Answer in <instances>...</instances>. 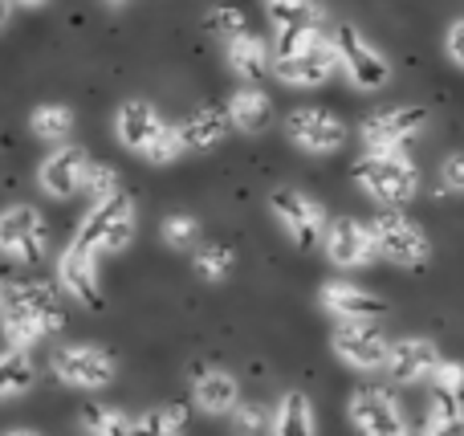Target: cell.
Wrapping results in <instances>:
<instances>
[{"instance_id":"cell-18","label":"cell","mask_w":464,"mask_h":436,"mask_svg":"<svg viewBox=\"0 0 464 436\" xmlns=\"http://www.w3.org/2000/svg\"><path fill=\"white\" fill-rule=\"evenodd\" d=\"M163 127H168V119H163L147 98H127V102L114 111V139L135 155H143L147 147L160 139Z\"/></svg>"},{"instance_id":"cell-34","label":"cell","mask_w":464,"mask_h":436,"mask_svg":"<svg viewBox=\"0 0 464 436\" xmlns=\"http://www.w3.org/2000/svg\"><path fill=\"white\" fill-rule=\"evenodd\" d=\"M119 192H122L119 168H114V163H94V168H90V179H86L90 204H102V200H111V196H119Z\"/></svg>"},{"instance_id":"cell-29","label":"cell","mask_w":464,"mask_h":436,"mask_svg":"<svg viewBox=\"0 0 464 436\" xmlns=\"http://www.w3.org/2000/svg\"><path fill=\"white\" fill-rule=\"evenodd\" d=\"M188 432V404L151 408L135 421V436H184Z\"/></svg>"},{"instance_id":"cell-21","label":"cell","mask_w":464,"mask_h":436,"mask_svg":"<svg viewBox=\"0 0 464 436\" xmlns=\"http://www.w3.org/2000/svg\"><path fill=\"white\" fill-rule=\"evenodd\" d=\"M225 106H228L232 127H237L240 135H261V131L273 127V98L265 94L261 86H253V82L232 90Z\"/></svg>"},{"instance_id":"cell-12","label":"cell","mask_w":464,"mask_h":436,"mask_svg":"<svg viewBox=\"0 0 464 436\" xmlns=\"http://www.w3.org/2000/svg\"><path fill=\"white\" fill-rule=\"evenodd\" d=\"M346 122L322 106H297L285 119V139L305 155H334L346 143Z\"/></svg>"},{"instance_id":"cell-17","label":"cell","mask_w":464,"mask_h":436,"mask_svg":"<svg viewBox=\"0 0 464 436\" xmlns=\"http://www.w3.org/2000/svg\"><path fill=\"white\" fill-rule=\"evenodd\" d=\"M440 347H436L432 339H395L392 351H387V367L383 372L392 375V383H403V388H411V383H432L436 367H440Z\"/></svg>"},{"instance_id":"cell-20","label":"cell","mask_w":464,"mask_h":436,"mask_svg":"<svg viewBox=\"0 0 464 436\" xmlns=\"http://www.w3.org/2000/svg\"><path fill=\"white\" fill-rule=\"evenodd\" d=\"M318 302L334 318H371V323H379V318L387 315V302L354 282H322Z\"/></svg>"},{"instance_id":"cell-32","label":"cell","mask_w":464,"mask_h":436,"mask_svg":"<svg viewBox=\"0 0 464 436\" xmlns=\"http://www.w3.org/2000/svg\"><path fill=\"white\" fill-rule=\"evenodd\" d=\"M184 155H188V143H184V135H179V122H168V127L160 131V139L143 151V160L151 163V168H168V163L184 160Z\"/></svg>"},{"instance_id":"cell-28","label":"cell","mask_w":464,"mask_h":436,"mask_svg":"<svg viewBox=\"0 0 464 436\" xmlns=\"http://www.w3.org/2000/svg\"><path fill=\"white\" fill-rule=\"evenodd\" d=\"M29 131L37 139H45V143H62V139L73 131V111L65 102H41V106H33Z\"/></svg>"},{"instance_id":"cell-6","label":"cell","mask_w":464,"mask_h":436,"mask_svg":"<svg viewBox=\"0 0 464 436\" xmlns=\"http://www.w3.org/2000/svg\"><path fill=\"white\" fill-rule=\"evenodd\" d=\"M371 228H375L379 257L383 261H392V266H400V269L428 266V257H432V241H428V233L408 217V212L383 208L375 220H371Z\"/></svg>"},{"instance_id":"cell-7","label":"cell","mask_w":464,"mask_h":436,"mask_svg":"<svg viewBox=\"0 0 464 436\" xmlns=\"http://www.w3.org/2000/svg\"><path fill=\"white\" fill-rule=\"evenodd\" d=\"M0 253L13 266H37L49 253V225L33 204H8L0 217Z\"/></svg>"},{"instance_id":"cell-33","label":"cell","mask_w":464,"mask_h":436,"mask_svg":"<svg viewBox=\"0 0 464 436\" xmlns=\"http://www.w3.org/2000/svg\"><path fill=\"white\" fill-rule=\"evenodd\" d=\"M160 237L171 249H196V245H200V220L188 217V212H171L160 225Z\"/></svg>"},{"instance_id":"cell-24","label":"cell","mask_w":464,"mask_h":436,"mask_svg":"<svg viewBox=\"0 0 464 436\" xmlns=\"http://www.w3.org/2000/svg\"><path fill=\"white\" fill-rule=\"evenodd\" d=\"M33 383H37L33 347H13V343H5V355H0V396H5V404H13L24 392H33Z\"/></svg>"},{"instance_id":"cell-37","label":"cell","mask_w":464,"mask_h":436,"mask_svg":"<svg viewBox=\"0 0 464 436\" xmlns=\"http://www.w3.org/2000/svg\"><path fill=\"white\" fill-rule=\"evenodd\" d=\"M432 388L464 396V363L460 359H440V367H436V375H432Z\"/></svg>"},{"instance_id":"cell-42","label":"cell","mask_w":464,"mask_h":436,"mask_svg":"<svg viewBox=\"0 0 464 436\" xmlns=\"http://www.w3.org/2000/svg\"><path fill=\"white\" fill-rule=\"evenodd\" d=\"M5 436H41V432H33V429H13V432H5Z\"/></svg>"},{"instance_id":"cell-5","label":"cell","mask_w":464,"mask_h":436,"mask_svg":"<svg viewBox=\"0 0 464 436\" xmlns=\"http://www.w3.org/2000/svg\"><path fill=\"white\" fill-rule=\"evenodd\" d=\"M330 41H334L338 65H343L346 82H351L354 90L375 94V90H383L387 82H392V62H387V57L379 53V49L371 45L359 29H354V24H346V21L334 24V29H330Z\"/></svg>"},{"instance_id":"cell-11","label":"cell","mask_w":464,"mask_h":436,"mask_svg":"<svg viewBox=\"0 0 464 436\" xmlns=\"http://www.w3.org/2000/svg\"><path fill=\"white\" fill-rule=\"evenodd\" d=\"M428 127V106H383V111L367 114L359 127V139L367 151H403L416 131Z\"/></svg>"},{"instance_id":"cell-14","label":"cell","mask_w":464,"mask_h":436,"mask_svg":"<svg viewBox=\"0 0 464 436\" xmlns=\"http://www.w3.org/2000/svg\"><path fill=\"white\" fill-rule=\"evenodd\" d=\"M346 416L362 436H403L408 421H403V408L395 404V396L387 388H359L346 404Z\"/></svg>"},{"instance_id":"cell-39","label":"cell","mask_w":464,"mask_h":436,"mask_svg":"<svg viewBox=\"0 0 464 436\" xmlns=\"http://www.w3.org/2000/svg\"><path fill=\"white\" fill-rule=\"evenodd\" d=\"M269 5V16H289V13H302V8H310L314 0H265Z\"/></svg>"},{"instance_id":"cell-13","label":"cell","mask_w":464,"mask_h":436,"mask_svg":"<svg viewBox=\"0 0 464 436\" xmlns=\"http://www.w3.org/2000/svg\"><path fill=\"white\" fill-rule=\"evenodd\" d=\"M90 168H94V160H90L78 143H62V147H53V151L41 160L37 188L49 196V200H70V196L86 192Z\"/></svg>"},{"instance_id":"cell-27","label":"cell","mask_w":464,"mask_h":436,"mask_svg":"<svg viewBox=\"0 0 464 436\" xmlns=\"http://www.w3.org/2000/svg\"><path fill=\"white\" fill-rule=\"evenodd\" d=\"M82 432L86 436H135V421H130L122 408H111V404H98V400H90L86 408H82Z\"/></svg>"},{"instance_id":"cell-16","label":"cell","mask_w":464,"mask_h":436,"mask_svg":"<svg viewBox=\"0 0 464 436\" xmlns=\"http://www.w3.org/2000/svg\"><path fill=\"white\" fill-rule=\"evenodd\" d=\"M57 286L65 298L82 306H102V277H98V253L70 241V249L57 257Z\"/></svg>"},{"instance_id":"cell-38","label":"cell","mask_w":464,"mask_h":436,"mask_svg":"<svg viewBox=\"0 0 464 436\" xmlns=\"http://www.w3.org/2000/svg\"><path fill=\"white\" fill-rule=\"evenodd\" d=\"M444 57H449L457 70H464V16H457V21L444 29Z\"/></svg>"},{"instance_id":"cell-26","label":"cell","mask_w":464,"mask_h":436,"mask_svg":"<svg viewBox=\"0 0 464 436\" xmlns=\"http://www.w3.org/2000/svg\"><path fill=\"white\" fill-rule=\"evenodd\" d=\"M424 436H464V400L457 392H436L424 412Z\"/></svg>"},{"instance_id":"cell-19","label":"cell","mask_w":464,"mask_h":436,"mask_svg":"<svg viewBox=\"0 0 464 436\" xmlns=\"http://www.w3.org/2000/svg\"><path fill=\"white\" fill-rule=\"evenodd\" d=\"M237 404H240V383L232 372L204 367V372L192 375V408H200L204 416H232Z\"/></svg>"},{"instance_id":"cell-1","label":"cell","mask_w":464,"mask_h":436,"mask_svg":"<svg viewBox=\"0 0 464 436\" xmlns=\"http://www.w3.org/2000/svg\"><path fill=\"white\" fill-rule=\"evenodd\" d=\"M0 306H5V339L13 347H33L45 334H57L65 326V306H62V286L37 282V277H24V282H5L0 294Z\"/></svg>"},{"instance_id":"cell-36","label":"cell","mask_w":464,"mask_h":436,"mask_svg":"<svg viewBox=\"0 0 464 436\" xmlns=\"http://www.w3.org/2000/svg\"><path fill=\"white\" fill-rule=\"evenodd\" d=\"M436 179H440V192L464 196V151L444 155V163H440V171H436Z\"/></svg>"},{"instance_id":"cell-40","label":"cell","mask_w":464,"mask_h":436,"mask_svg":"<svg viewBox=\"0 0 464 436\" xmlns=\"http://www.w3.org/2000/svg\"><path fill=\"white\" fill-rule=\"evenodd\" d=\"M130 0H102V8H111V13H119V8H127Z\"/></svg>"},{"instance_id":"cell-10","label":"cell","mask_w":464,"mask_h":436,"mask_svg":"<svg viewBox=\"0 0 464 436\" xmlns=\"http://www.w3.org/2000/svg\"><path fill=\"white\" fill-rule=\"evenodd\" d=\"M322 249H326L330 266H338V269H367L379 257L375 228H371V220H359V217L330 220L326 237H322Z\"/></svg>"},{"instance_id":"cell-8","label":"cell","mask_w":464,"mask_h":436,"mask_svg":"<svg viewBox=\"0 0 464 436\" xmlns=\"http://www.w3.org/2000/svg\"><path fill=\"white\" fill-rule=\"evenodd\" d=\"M330 347L354 372H383L392 343H387V334L371 318H338L334 334H330Z\"/></svg>"},{"instance_id":"cell-4","label":"cell","mask_w":464,"mask_h":436,"mask_svg":"<svg viewBox=\"0 0 464 436\" xmlns=\"http://www.w3.org/2000/svg\"><path fill=\"white\" fill-rule=\"evenodd\" d=\"M49 372H53L57 383L78 392H102L114 383L119 375V363L106 347H94V343H65L49 355Z\"/></svg>"},{"instance_id":"cell-3","label":"cell","mask_w":464,"mask_h":436,"mask_svg":"<svg viewBox=\"0 0 464 436\" xmlns=\"http://www.w3.org/2000/svg\"><path fill=\"white\" fill-rule=\"evenodd\" d=\"M135 241V200L130 192H119L102 204H90V212L82 217L78 233H73V245L90 253H122Z\"/></svg>"},{"instance_id":"cell-23","label":"cell","mask_w":464,"mask_h":436,"mask_svg":"<svg viewBox=\"0 0 464 436\" xmlns=\"http://www.w3.org/2000/svg\"><path fill=\"white\" fill-rule=\"evenodd\" d=\"M225 62L240 82H256L261 73L273 70V49H269V41H261L248 29V33H240V37L225 41Z\"/></svg>"},{"instance_id":"cell-2","label":"cell","mask_w":464,"mask_h":436,"mask_svg":"<svg viewBox=\"0 0 464 436\" xmlns=\"http://www.w3.org/2000/svg\"><path fill=\"white\" fill-rule=\"evenodd\" d=\"M354 184L383 208H400L420 192V171L403 151H367L354 160Z\"/></svg>"},{"instance_id":"cell-41","label":"cell","mask_w":464,"mask_h":436,"mask_svg":"<svg viewBox=\"0 0 464 436\" xmlns=\"http://www.w3.org/2000/svg\"><path fill=\"white\" fill-rule=\"evenodd\" d=\"M21 8H41V5H49V0H16Z\"/></svg>"},{"instance_id":"cell-22","label":"cell","mask_w":464,"mask_h":436,"mask_svg":"<svg viewBox=\"0 0 464 436\" xmlns=\"http://www.w3.org/2000/svg\"><path fill=\"white\" fill-rule=\"evenodd\" d=\"M232 119H228V106H196L184 122H179V135H184L188 151H212L228 139Z\"/></svg>"},{"instance_id":"cell-30","label":"cell","mask_w":464,"mask_h":436,"mask_svg":"<svg viewBox=\"0 0 464 436\" xmlns=\"http://www.w3.org/2000/svg\"><path fill=\"white\" fill-rule=\"evenodd\" d=\"M232 266H237V253H232L228 245H200V249H196V257H192L196 277H200V282H208V286L228 282Z\"/></svg>"},{"instance_id":"cell-15","label":"cell","mask_w":464,"mask_h":436,"mask_svg":"<svg viewBox=\"0 0 464 436\" xmlns=\"http://www.w3.org/2000/svg\"><path fill=\"white\" fill-rule=\"evenodd\" d=\"M273 73H277V82H285V86H297V90H318L326 86L334 73H343V65H338V49L334 41H322V45L305 49V53H294V57H277L273 62Z\"/></svg>"},{"instance_id":"cell-31","label":"cell","mask_w":464,"mask_h":436,"mask_svg":"<svg viewBox=\"0 0 464 436\" xmlns=\"http://www.w3.org/2000/svg\"><path fill=\"white\" fill-rule=\"evenodd\" d=\"M232 436H273V412L265 404H253V400H240L228 416Z\"/></svg>"},{"instance_id":"cell-9","label":"cell","mask_w":464,"mask_h":436,"mask_svg":"<svg viewBox=\"0 0 464 436\" xmlns=\"http://www.w3.org/2000/svg\"><path fill=\"white\" fill-rule=\"evenodd\" d=\"M269 212L281 225V233H285L297 249H314V245H322V237H326V217H322L318 200L297 192V188H277V192H269Z\"/></svg>"},{"instance_id":"cell-35","label":"cell","mask_w":464,"mask_h":436,"mask_svg":"<svg viewBox=\"0 0 464 436\" xmlns=\"http://www.w3.org/2000/svg\"><path fill=\"white\" fill-rule=\"evenodd\" d=\"M208 29L217 33L220 41H228V37H240V33H248L253 24H248V16L240 13V8H232V5H217L208 13Z\"/></svg>"},{"instance_id":"cell-25","label":"cell","mask_w":464,"mask_h":436,"mask_svg":"<svg viewBox=\"0 0 464 436\" xmlns=\"http://www.w3.org/2000/svg\"><path fill=\"white\" fill-rule=\"evenodd\" d=\"M273 436H318L314 404L305 392H285L281 404L273 408Z\"/></svg>"}]
</instances>
